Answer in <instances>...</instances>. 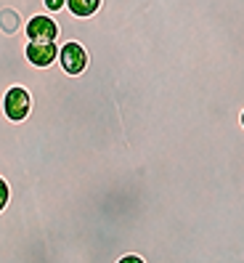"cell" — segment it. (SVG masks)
I'll use <instances>...</instances> for the list:
<instances>
[{"mask_svg":"<svg viewBox=\"0 0 244 263\" xmlns=\"http://www.w3.org/2000/svg\"><path fill=\"white\" fill-rule=\"evenodd\" d=\"M114 263H146L141 255H135V253H128V255H122V258H117Z\"/></svg>","mask_w":244,"mask_h":263,"instance_id":"cell-8","label":"cell"},{"mask_svg":"<svg viewBox=\"0 0 244 263\" xmlns=\"http://www.w3.org/2000/svg\"><path fill=\"white\" fill-rule=\"evenodd\" d=\"M58 32H61V27H58L56 16H51V13H35V16H29L27 24H24V37L29 43L58 40Z\"/></svg>","mask_w":244,"mask_h":263,"instance_id":"cell-3","label":"cell"},{"mask_svg":"<svg viewBox=\"0 0 244 263\" xmlns=\"http://www.w3.org/2000/svg\"><path fill=\"white\" fill-rule=\"evenodd\" d=\"M8 199H11V189H8L6 178H0V213L8 208Z\"/></svg>","mask_w":244,"mask_h":263,"instance_id":"cell-6","label":"cell"},{"mask_svg":"<svg viewBox=\"0 0 244 263\" xmlns=\"http://www.w3.org/2000/svg\"><path fill=\"white\" fill-rule=\"evenodd\" d=\"M0 109H3L6 120L11 122H24L32 112V96H29V90L24 85H11L3 99H0Z\"/></svg>","mask_w":244,"mask_h":263,"instance_id":"cell-1","label":"cell"},{"mask_svg":"<svg viewBox=\"0 0 244 263\" xmlns=\"http://www.w3.org/2000/svg\"><path fill=\"white\" fill-rule=\"evenodd\" d=\"M56 64L64 69L67 74L77 77L88 69L90 64V53L85 51V45H80L77 40H67V43H58V56H56Z\"/></svg>","mask_w":244,"mask_h":263,"instance_id":"cell-2","label":"cell"},{"mask_svg":"<svg viewBox=\"0 0 244 263\" xmlns=\"http://www.w3.org/2000/svg\"><path fill=\"white\" fill-rule=\"evenodd\" d=\"M64 8L74 19H93L101 8V0H67Z\"/></svg>","mask_w":244,"mask_h":263,"instance_id":"cell-5","label":"cell"},{"mask_svg":"<svg viewBox=\"0 0 244 263\" xmlns=\"http://www.w3.org/2000/svg\"><path fill=\"white\" fill-rule=\"evenodd\" d=\"M43 6H45V11L51 13H58V11H64V6H67V0H43Z\"/></svg>","mask_w":244,"mask_h":263,"instance_id":"cell-7","label":"cell"},{"mask_svg":"<svg viewBox=\"0 0 244 263\" xmlns=\"http://www.w3.org/2000/svg\"><path fill=\"white\" fill-rule=\"evenodd\" d=\"M56 56H58V43H29L24 45V59L29 61V67H37V69H48L56 64Z\"/></svg>","mask_w":244,"mask_h":263,"instance_id":"cell-4","label":"cell"}]
</instances>
